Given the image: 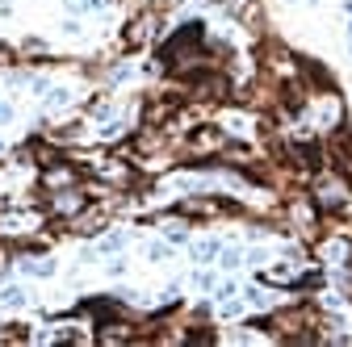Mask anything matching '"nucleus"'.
<instances>
[{
    "mask_svg": "<svg viewBox=\"0 0 352 347\" xmlns=\"http://www.w3.org/2000/svg\"><path fill=\"white\" fill-rule=\"evenodd\" d=\"M160 25H164V13H160V9H139L135 17L122 25V51L135 55V51L151 47L155 34H160Z\"/></svg>",
    "mask_w": 352,
    "mask_h": 347,
    "instance_id": "obj_1",
    "label": "nucleus"
},
{
    "mask_svg": "<svg viewBox=\"0 0 352 347\" xmlns=\"http://www.w3.org/2000/svg\"><path fill=\"white\" fill-rule=\"evenodd\" d=\"M315 205L323 213H344V205H348L344 176H319V171H315Z\"/></svg>",
    "mask_w": 352,
    "mask_h": 347,
    "instance_id": "obj_2",
    "label": "nucleus"
},
{
    "mask_svg": "<svg viewBox=\"0 0 352 347\" xmlns=\"http://www.w3.org/2000/svg\"><path fill=\"white\" fill-rule=\"evenodd\" d=\"M88 205V193H84V184H72V189H59V193H51V201H47V209L55 213V218H76V213Z\"/></svg>",
    "mask_w": 352,
    "mask_h": 347,
    "instance_id": "obj_3",
    "label": "nucleus"
},
{
    "mask_svg": "<svg viewBox=\"0 0 352 347\" xmlns=\"http://www.w3.org/2000/svg\"><path fill=\"white\" fill-rule=\"evenodd\" d=\"M42 193H59V189H72V184H80V171L67 163V159H59V163H51V167H42Z\"/></svg>",
    "mask_w": 352,
    "mask_h": 347,
    "instance_id": "obj_4",
    "label": "nucleus"
},
{
    "mask_svg": "<svg viewBox=\"0 0 352 347\" xmlns=\"http://www.w3.org/2000/svg\"><path fill=\"white\" fill-rule=\"evenodd\" d=\"M105 226H109V213L105 209H88V205L76 213V218H67V230L72 235H101Z\"/></svg>",
    "mask_w": 352,
    "mask_h": 347,
    "instance_id": "obj_5",
    "label": "nucleus"
},
{
    "mask_svg": "<svg viewBox=\"0 0 352 347\" xmlns=\"http://www.w3.org/2000/svg\"><path fill=\"white\" fill-rule=\"evenodd\" d=\"M256 280L269 285V289H289V285H298V272H294L289 264H273V268H264Z\"/></svg>",
    "mask_w": 352,
    "mask_h": 347,
    "instance_id": "obj_6",
    "label": "nucleus"
},
{
    "mask_svg": "<svg viewBox=\"0 0 352 347\" xmlns=\"http://www.w3.org/2000/svg\"><path fill=\"white\" fill-rule=\"evenodd\" d=\"M122 247H126V235H105L97 247H88V251H84V259H97V255H118Z\"/></svg>",
    "mask_w": 352,
    "mask_h": 347,
    "instance_id": "obj_7",
    "label": "nucleus"
},
{
    "mask_svg": "<svg viewBox=\"0 0 352 347\" xmlns=\"http://www.w3.org/2000/svg\"><path fill=\"white\" fill-rule=\"evenodd\" d=\"M218 251H223V247H218L214 239H201V243H193V259H197V264H210V259H218Z\"/></svg>",
    "mask_w": 352,
    "mask_h": 347,
    "instance_id": "obj_8",
    "label": "nucleus"
},
{
    "mask_svg": "<svg viewBox=\"0 0 352 347\" xmlns=\"http://www.w3.org/2000/svg\"><path fill=\"white\" fill-rule=\"evenodd\" d=\"M109 113H113L109 97H93V101H88V117H93V121H109Z\"/></svg>",
    "mask_w": 352,
    "mask_h": 347,
    "instance_id": "obj_9",
    "label": "nucleus"
},
{
    "mask_svg": "<svg viewBox=\"0 0 352 347\" xmlns=\"http://www.w3.org/2000/svg\"><path fill=\"white\" fill-rule=\"evenodd\" d=\"M0 306H9V310L25 306V289H17V285H9V289H0Z\"/></svg>",
    "mask_w": 352,
    "mask_h": 347,
    "instance_id": "obj_10",
    "label": "nucleus"
},
{
    "mask_svg": "<svg viewBox=\"0 0 352 347\" xmlns=\"http://www.w3.org/2000/svg\"><path fill=\"white\" fill-rule=\"evenodd\" d=\"M21 55H30V59H47L51 51H47V42H42V38H25V42H21Z\"/></svg>",
    "mask_w": 352,
    "mask_h": 347,
    "instance_id": "obj_11",
    "label": "nucleus"
},
{
    "mask_svg": "<svg viewBox=\"0 0 352 347\" xmlns=\"http://www.w3.org/2000/svg\"><path fill=\"white\" fill-rule=\"evenodd\" d=\"M72 101V93L67 88H47V109H63Z\"/></svg>",
    "mask_w": 352,
    "mask_h": 347,
    "instance_id": "obj_12",
    "label": "nucleus"
},
{
    "mask_svg": "<svg viewBox=\"0 0 352 347\" xmlns=\"http://www.w3.org/2000/svg\"><path fill=\"white\" fill-rule=\"evenodd\" d=\"M218 264H223V268H239L243 264V251H218Z\"/></svg>",
    "mask_w": 352,
    "mask_h": 347,
    "instance_id": "obj_13",
    "label": "nucleus"
},
{
    "mask_svg": "<svg viewBox=\"0 0 352 347\" xmlns=\"http://www.w3.org/2000/svg\"><path fill=\"white\" fill-rule=\"evenodd\" d=\"M147 259H172V247L168 243H151L147 247Z\"/></svg>",
    "mask_w": 352,
    "mask_h": 347,
    "instance_id": "obj_14",
    "label": "nucleus"
},
{
    "mask_svg": "<svg viewBox=\"0 0 352 347\" xmlns=\"http://www.w3.org/2000/svg\"><path fill=\"white\" fill-rule=\"evenodd\" d=\"M193 285H197V289H218L214 272H206V268H201V272H193Z\"/></svg>",
    "mask_w": 352,
    "mask_h": 347,
    "instance_id": "obj_15",
    "label": "nucleus"
},
{
    "mask_svg": "<svg viewBox=\"0 0 352 347\" xmlns=\"http://www.w3.org/2000/svg\"><path fill=\"white\" fill-rule=\"evenodd\" d=\"M239 314H243V301L227 297V306H223V318H239Z\"/></svg>",
    "mask_w": 352,
    "mask_h": 347,
    "instance_id": "obj_16",
    "label": "nucleus"
},
{
    "mask_svg": "<svg viewBox=\"0 0 352 347\" xmlns=\"http://www.w3.org/2000/svg\"><path fill=\"white\" fill-rule=\"evenodd\" d=\"M248 301H252V306H269V293H264V289H248Z\"/></svg>",
    "mask_w": 352,
    "mask_h": 347,
    "instance_id": "obj_17",
    "label": "nucleus"
},
{
    "mask_svg": "<svg viewBox=\"0 0 352 347\" xmlns=\"http://www.w3.org/2000/svg\"><path fill=\"white\" fill-rule=\"evenodd\" d=\"M13 59H17V51H13V47H5V42H0V67H9Z\"/></svg>",
    "mask_w": 352,
    "mask_h": 347,
    "instance_id": "obj_18",
    "label": "nucleus"
},
{
    "mask_svg": "<svg viewBox=\"0 0 352 347\" xmlns=\"http://www.w3.org/2000/svg\"><path fill=\"white\" fill-rule=\"evenodd\" d=\"M9 121H13V105L0 101V125H9Z\"/></svg>",
    "mask_w": 352,
    "mask_h": 347,
    "instance_id": "obj_19",
    "label": "nucleus"
},
{
    "mask_svg": "<svg viewBox=\"0 0 352 347\" xmlns=\"http://www.w3.org/2000/svg\"><path fill=\"white\" fill-rule=\"evenodd\" d=\"M0 17H13V5H9V0H0Z\"/></svg>",
    "mask_w": 352,
    "mask_h": 347,
    "instance_id": "obj_20",
    "label": "nucleus"
},
{
    "mask_svg": "<svg viewBox=\"0 0 352 347\" xmlns=\"http://www.w3.org/2000/svg\"><path fill=\"white\" fill-rule=\"evenodd\" d=\"M302 5H311V0H302Z\"/></svg>",
    "mask_w": 352,
    "mask_h": 347,
    "instance_id": "obj_21",
    "label": "nucleus"
},
{
    "mask_svg": "<svg viewBox=\"0 0 352 347\" xmlns=\"http://www.w3.org/2000/svg\"><path fill=\"white\" fill-rule=\"evenodd\" d=\"M0 151H5V143H0Z\"/></svg>",
    "mask_w": 352,
    "mask_h": 347,
    "instance_id": "obj_22",
    "label": "nucleus"
},
{
    "mask_svg": "<svg viewBox=\"0 0 352 347\" xmlns=\"http://www.w3.org/2000/svg\"><path fill=\"white\" fill-rule=\"evenodd\" d=\"M0 259H5V251H0Z\"/></svg>",
    "mask_w": 352,
    "mask_h": 347,
    "instance_id": "obj_23",
    "label": "nucleus"
}]
</instances>
